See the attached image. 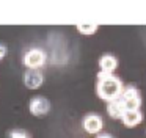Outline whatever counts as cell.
I'll list each match as a JSON object with an SVG mask.
<instances>
[{
    "label": "cell",
    "mask_w": 146,
    "mask_h": 138,
    "mask_svg": "<svg viewBox=\"0 0 146 138\" xmlns=\"http://www.w3.org/2000/svg\"><path fill=\"white\" fill-rule=\"evenodd\" d=\"M22 63L25 66V69L39 71L47 63V52L42 47H30L22 55Z\"/></svg>",
    "instance_id": "obj_2"
},
{
    "label": "cell",
    "mask_w": 146,
    "mask_h": 138,
    "mask_svg": "<svg viewBox=\"0 0 146 138\" xmlns=\"http://www.w3.org/2000/svg\"><path fill=\"white\" fill-rule=\"evenodd\" d=\"M99 68L101 71L99 72H105V74H113L118 68V60L116 56L110 55V53H105L99 58Z\"/></svg>",
    "instance_id": "obj_8"
},
{
    "label": "cell",
    "mask_w": 146,
    "mask_h": 138,
    "mask_svg": "<svg viewBox=\"0 0 146 138\" xmlns=\"http://www.w3.org/2000/svg\"><path fill=\"white\" fill-rule=\"evenodd\" d=\"M107 113L111 119H121V116L124 113V107H123V102L119 100V97L107 102Z\"/></svg>",
    "instance_id": "obj_9"
},
{
    "label": "cell",
    "mask_w": 146,
    "mask_h": 138,
    "mask_svg": "<svg viewBox=\"0 0 146 138\" xmlns=\"http://www.w3.org/2000/svg\"><path fill=\"white\" fill-rule=\"evenodd\" d=\"M119 121L126 127H135V125H138L143 121V113H141V110H129V111L123 113Z\"/></svg>",
    "instance_id": "obj_7"
},
{
    "label": "cell",
    "mask_w": 146,
    "mask_h": 138,
    "mask_svg": "<svg viewBox=\"0 0 146 138\" xmlns=\"http://www.w3.org/2000/svg\"><path fill=\"white\" fill-rule=\"evenodd\" d=\"M10 138H30L29 132L24 130V129H13V130H10Z\"/></svg>",
    "instance_id": "obj_11"
},
{
    "label": "cell",
    "mask_w": 146,
    "mask_h": 138,
    "mask_svg": "<svg viewBox=\"0 0 146 138\" xmlns=\"http://www.w3.org/2000/svg\"><path fill=\"white\" fill-rule=\"evenodd\" d=\"M96 138H113V137H111L110 133H98Z\"/></svg>",
    "instance_id": "obj_13"
},
{
    "label": "cell",
    "mask_w": 146,
    "mask_h": 138,
    "mask_svg": "<svg viewBox=\"0 0 146 138\" xmlns=\"http://www.w3.org/2000/svg\"><path fill=\"white\" fill-rule=\"evenodd\" d=\"M7 55H8V47L5 46V44L0 42V61H2V60H3Z\"/></svg>",
    "instance_id": "obj_12"
},
{
    "label": "cell",
    "mask_w": 146,
    "mask_h": 138,
    "mask_svg": "<svg viewBox=\"0 0 146 138\" xmlns=\"http://www.w3.org/2000/svg\"><path fill=\"white\" fill-rule=\"evenodd\" d=\"M119 100L123 102L124 111H129V110H140L141 107V94H140L138 88L133 86V85H127L123 88L119 94Z\"/></svg>",
    "instance_id": "obj_3"
},
{
    "label": "cell",
    "mask_w": 146,
    "mask_h": 138,
    "mask_svg": "<svg viewBox=\"0 0 146 138\" xmlns=\"http://www.w3.org/2000/svg\"><path fill=\"white\" fill-rule=\"evenodd\" d=\"M124 85L115 74H105V72H98V82H96V94L99 99L110 102L119 97Z\"/></svg>",
    "instance_id": "obj_1"
},
{
    "label": "cell",
    "mask_w": 146,
    "mask_h": 138,
    "mask_svg": "<svg viewBox=\"0 0 146 138\" xmlns=\"http://www.w3.org/2000/svg\"><path fill=\"white\" fill-rule=\"evenodd\" d=\"M50 108H52L50 100L44 96H33L29 100V110L36 118H44V116H47Z\"/></svg>",
    "instance_id": "obj_4"
},
{
    "label": "cell",
    "mask_w": 146,
    "mask_h": 138,
    "mask_svg": "<svg viewBox=\"0 0 146 138\" xmlns=\"http://www.w3.org/2000/svg\"><path fill=\"white\" fill-rule=\"evenodd\" d=\"M44 74L41 71H33V69H27L24 74V85L29 90H38L44 83Z\"/></svg>",
    "instance_id": "obj_6"
},
{
    "label": "cell",
    "mask_w": 146,
    "mask_h": 138,
    "mask_svg": "<svg viewBox=\"0 0 146 138\" xmlns=\"http://www.w3.org/2000/svg\"><path fill=\"white\" fill-rule=\"evenodd\" d=\"M99 25L96 24H79L77 25V31L80 34H85V36H90V34H94L98 31Z\"/></svg>",
    "instance_id": "obj_10"
},
{
    "label": "cell",
    "mask_w": 146,
    "mask_h": 138,
    "mask_svg": "<svg viewBox=\"0 0 146 138\" xmlns=\"http://www.w3.org/2000/svg\"><path fill=\"white\" fill-rule=\"evenodd\" d=\"M82 127L86 133L98 135V133H101L102 127H104V121H102V118L99 115L90 113V115H86L85 118L82 119Z\"/></svg>",
    "instance_id": "obj_5"
}]
</instances>
